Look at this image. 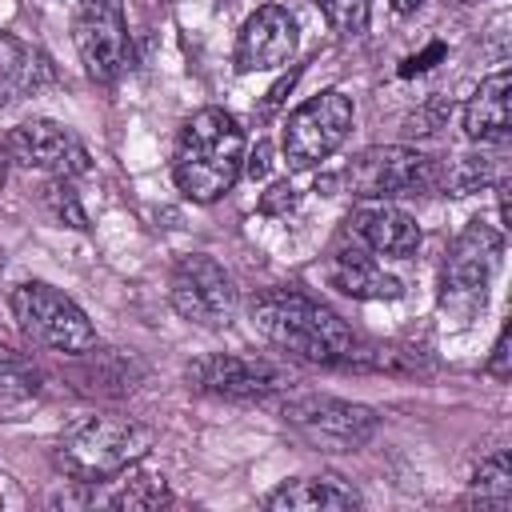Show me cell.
Listing matches in <instances>:
<instances>
[{
  "mask_svg": "<svg viewBox=\"0 0 512 512\" xmlns=\"http://www.w3.org/2000/svg\"><path fill=\"white\" fill-rule=\"evenodd\" d=\"M252 328L280 352L304 360V364H356L360 344L352 328L316 296L300 288H264L248 304Z\"/></svg>",
  "mask_w": 512,
  "mask_h": 512,
  "instance_id": "obj_1",
  "label": "cell"
},
{
  "mask_svg": "<svg viewBox=\"0 0 512 512\" xmlns=\"http://www.w3.org/2000/svg\"><path fill=\"white\" fill-rule=\"evenodd\" d=\"M244 172V128L224 108L192 112L172 148V180L192 204H216Z\"/></svg>",
  "mask_w": 512,
  "mask_h": 512,
  "instance_id": "obj_2",
  "label": "cell"
},
{
  "mask_svg": "<svg viewBox=\"0 0 512 512\" xmlns=\"http://www.w3.org/2000/svg\"><path fill=\"white\" fill-rule=\"evenodd\" d=\"M152 440H156V436H152L148 424H140V420H132V416L96 412V416L76 420V424L60 436L52 460H56V468H60L68 480H76V484H104V480H112L116 472L140 464V460L148 456Z\"/></svg>",
  "mask_w": 512,
  "mask_h": 512,
  "instance_id": "obj_3",
  "label": "cell"
},
{
  "mask_svg": "<svg viewBox=\"0 0 512 512\" xmlns=\"http://www.w3.org/2000/svg\"><path fill=\"white\" fill-rule=\"evenodd\" d=\"M504 256V232L480 216H472L452 240L440 268V308L456 320H472L488 304V288L496 280Z\"/></svg>",
  "mask_w": 512,
  "mask_h": 512,
  "instance_id": "obj_4",
  "label": "cell"
},
{
  "mask_svg": "<svg viewBox=\"0 0 512 512\" xmlns=\"http://www.w3.org/2000/svg\"><path fill=\"white\" fill-rule=\"evenodd\" d=\"M12 316L28 344L60 356H88L96 348V328L88 312L60 288L44 280H24L12 288Z\"/></svg>",
  "mask_w": 512,
  "mask_h": 512,
  "instance_id": "obj_5",
  "label": "cell"
},
{
  "mask_svg": "<svg viewBox=\"0 0 512 512\" xmlns=\"http://www.w3.org/2000/svg\"><path fill=\"white\" fill-rule=\"evenodd\" d=\"M444 168L436 156L408 144H376L352 156L344 168V188L360 200H400V196H432L444 188Z\"/></svg>",
  "mask_w": 512,
  "mask_h": 512,
  "instance_id": "obj_6",
  "label": "cell"
},
{
  "mask_svg": "<svg viewBox=\"0 0 512 512\" xmlns=\"http://www.w3.org/2000/svg\"><path fill=\"white\" fill-rule=\"evenodd\" d=\"M280 416L316 452H360L380 424V416L368 404L340 400L328 392H292V388L280 396Z\"/></svg>",
  "mask_w": 512,
  "mask_h": 512,
  "instance_id": "obj_7",
  "label": "cell"
},
{
  "mask_svg": "<svg viewBox=\"0 0 512 512\" xmlns=\"http://www.w3.org/2000/svg\"><path fill=\"white\" fill-rule=\"evenodd\" d=\"M352 116H356V108L340 88H324V92L308 96L300 108H292V116L284 120V136H280L288 168L308 172V168L324 164L348 140Z\"/></svg>",
  "mask_w": 512,
  "mask_h": 512,
  "instance_id": "obj_8",
  "label": "cell"
},
{
  "mask_svg": "<svg viewBox=\"0 0 512 512\" xmlns=\"http://www.w3.org/2000/svg\"><path fill=\"white\" fill-rule=\"evenodd\" d=\"M168 300L196 328H228L236 316V280L208 252H184L168 272Z\"/></svg>",
  "mask_w": 512,
  "mask_h": 512,
  "instance_id": "obj_9",
  "label": "cell"
},
{
  "mask_svg": "<svg viewBox=\"0 0 512 512\" xmlns=\"http://www.w3.org/2000/svg\"><path fill=\"white\" fill-rule=\"evenodd\" d=\"M188 384L204 396L220 400H272L284 396L296 380L288 368H280L268 356H244V352H208L184 368Z\"/></svg>",
  "mask_w": 512,
  "mask_h": 512,
  "instance_id": "obj_10",
  "label": "cell"
},
{
  "mask_svg": "<svg viewBox=\"0 0 512 512\" xmlns=\"http://www.w3.org/2000/svg\"><path fill=\"white\" fill-rule=\"evenodd\" d=\"M72 40L92 84H116L132 64L124 0H76Z\"/></svg>",
  "mask_w": 512,
  "mask_h": 512,
  "instance_id": "obj_11",
  "label": "cell"
},
{
  "mask_svg": "<svg viewBox=\"0 0 512 512\" xmlns=\"http://www.w3.org/2000/svg\"><path fill=\"white\" fill-rule=\"evenodd\" d=\"M4 152H8V160H16L20 168L44 172L48 180H76V176H84V172L92 168L84 140H80L72 128L56 124V120H44V116L16 124V128L4 136Z\"/></svg>",
  "mask_w": 512,
  "mask_h": 512,
  "instance_id": "obj_12",
  "label": "cell"
},
{
  "mask_svg": "<svg viewBox=\"0 0 512 512\" xmlns=\"http://www.w3.org/2000/svg\"><path fill=\"white\" fill-rule=\"evenodd\" d=\"M296 20L280 4H260L236 32V72H268L284 68L296 56Z\"/></svg>",
  "mask_w": 512,
  "mask_h": 512,
  "instance_id": "obj_13",
  "label": "cell"
},
{
  "mask_svg": "<svg viewBox=\"0 0 512 512\" xmlns=\"http://www.w3.org/2000/svg\"><path fill=\"white\" fill-rule=\"evenodd\" d=\"M348 232L372 252V256H412L420 248V224L404 208L388 200H368L352 208Z\"/></svg>",
  "mask_w": 512,
  "mask_h": 512,
  "instance_id": "obj_14",
  "label": "cell"
},
{
  "mask_svg": "<svg viewBox=\"0 0 512 512\" xmlns=\"http://www.w3.org/2000/svg\"><path fill=\"white\" fill-rule=\"evenodd\" d=\"M512 132V72L500 68L464 104V136L476 144H508Z\"/></svg>",
  "mask_w": 512,
  "mask_h": 512,
  "instance_id": "obj_15",
  "label": "cell"
},
{
  "mask_svg": "<svg viewBox=\"0 0 512 512\" xmlns=\"http://www.w3.org/2000/svg\"><path fill=\"white\" fill-rule=\"evenodd\" d=\"M328 284L352 300H400L404 280L392 276L364 248H336L328 260Z\"/></svg>",
  "mask_w": 512,
  "mask_h": 512,
  "instance_id": "obj_16",
  "label": "cell"
},
{
  "mask_svg": "<svg viewBox=\"0 0 512 512\" xmlns=\"http://www.w3.org/2000/svg\"><path fill=\"white\" fill-rule=\"evenodd\" d=\"M52 80V60L28 40L0 32V108H12L36 96Z\"/></svg>",
  "mask_w": 512,
  "mask_h": 512,
  "instance_id": "obj_17",
  "label": "cell"
},
{
  "mask_svg": "<svg viewBox=\"0 0 512 512\" xmlns=\"http://www.w3.org/2000/svg\"><path fill=\"white\" fill-rule=\"evenodd\" d=\"M264 508L272 512H352L360 508V496L340 476H296V480H284L276 492H268Z\"/></svg>",
  "mask_w": 512,
  "mask_h": 512,
  "instance_id": "obj_18",
  "label": "cell"
},
{
  "mask_svg": "<svg viewBox=\"0 0 512 512\" xmlns=\"http://www.w3.org/2000/svg\"><path fill=\"white\" fill-rule=\"evenodd\" d=\"M500 180H508L504 144H488V152L460 156L452 168H444V188H452L456 196H468V192L488 188V184H500Z\"/></svg>",
  "mask_w": 512,
  "mask_h": 512,
  "instance_id": "obj_19",
  "label": "cell"
},
{
  "mask_svg": "<svg viewBox=\"0 0 512 512\" xmlns=\"http://www.w3.org/2000/svg\"><path fill=\"white\" fill-rule=\"evenodd\" d=\"M104 484H112V492L100 496V504H108V508H160V504H172L168 484H164L160 476L140 472L136 464L124 468V472H116V476L104 480Z\"/></svg>",
  "mask_w": 512,
  "mask_h": 512,
  "instance_id": "obj_20",
  "label": "cell"
},
{
  "mask_svg": "<svg viewBox=\"0 0 512 512\" xmlns=\"http://www.w3.org/2000/svg\"><path fill=\"white\" fill-rule=\"evenodd\" d=\"M40 384H44L40 368H36L24 352L0 344V404H24V400H36V396H40Z\"/></svg>",
  "mask_w": 512,
  "mask_h": 512,
  "instance_id": "obj_21",
  "label": "cell"
},
{
  "mask_svg": "<svg viewBox=\"0 0 512 512\" xmlns=\"http://www.w3.org/2000/svg\"><path fill=\"white\" fill-rule=\"evenodd\" d=\"M472 488H476L480 504H508L512 500V460H508V448H500L488 460H480V468L472 476Z\"/></svg>",
  "mask_w": 512,
  "mask_h": 512,
  "instance_id": "obj_22",
  "label": "cell"
},
{
  "mask_svg": "<svg viewBox=\"0 0 512 512\" xmlns=\"http://www.w3.org/2000/svg\"><path fill=\"white\" fill-rule=\"evenodd\" d=\"M340 40H360L372 20V0H312Z\"/></svg>",
  "mask_w": 512,
  "mask_h": 512,
  "instance_id": "obj_23",
  "label": "cell"
},
{
  "mask_svg": "<svg viewBox=\"0 0 512 512\" xmlns=\"http://www.w3.org/2000/svg\"><path fill=\"white\" fill-rule=\"evenodd\" d=\"M44 208H48L60 224H68V228H88V212H84V204H80L72 180H48V184H44Z\"/></svg>",
  "mask_w": 512,
  "mask_h": 512,
  "instance_id": "obj_24",
  "label": "cell"
},
{
  "mask_svg": "<svg viewBox=\"0 0 512 512\" xmlns=\"http://www.w3.org/2000/svg\"><path fill=\"white\" fill-rule=\"evenodd\" d=\"M292 204H296V188H292L288 180L272 184V188L260 196V212H268V216H280V212H288Z\"/></svg>",
  "mask_w": 512,
  "mask_h": 512,
  "instance_id": "obj_25",
  "label": "cell"
},
{
  "mask_svg": "<svg viewBox=\"0 0 512 512\" xmlns=\"http://www.w3.org/2000/svg\"><path fill=\"white\" fill-rule=\"evenodd\" d=\"M508 336H512V332H508V324H504L500 336H496V344H492V356H488V364H484V372L496 376V380H508V356H512V352H508Z\"/></svg>",
  "mask_w": 512,
  "mask_h": 512,
  "instance_id": "obj_26",
  "label": "cell"
},
{
  "mask_svg": "<svg viewBox=\"0 0 512 512\" xmlns=\"http://www.w3.org/2000/svg\"><path fill=\"white\" fill-rule=\"evenodd\" d=\"M244 168H248V176H252V180L268 172V144H264V140H260V144L252 148V156L244 152Z\"/></svg>",
  "mask_w": 512,
  "mask_h": 512,
  "instance_id": "obj_27",
  "label": "cell"
},
{
  "mask_svg": "<svg viewBox=\"0 0 512 512\" xmlns=\"http://www.w3.org/2000/svg\"><path fill=\"white\" fill-rule=\"evenodd\" d=\"M436 56H444V44H432V48H428V56H412V60H404V68H400V76H412V72H424V68H428V60H436Z\"/></svg>",
  "mask_w": 512,
  "mask_h": 512,
  "instance_id": "obj_28",
  "label": "cell"
},
{
  "mask_svg": "<svg viewBox=\"0 0 512 512\" xmlns=\"http://www.w3.org/2000/svg\"><path fill=\"white\" fill-rule=\"evenodd\" d=\"M292 76H296V72H292ZM292 76H288V80H280V84H276V88L268 92V100H264V112H272V108H276V104L284 100V92L292 88Z\"/></svg>",
  "mask_w": 512,
  "mask_h": 512,
  "instance_id": "obj_29",
  "label": "cell"
},
{
  "mask_svg": "<svg viewBox=\"0 0 512 512\" xmlns=\"http://www.w3.org/2000/svg\"><path fill=\"white\" fill-rule=\"evenodd\" d=\"M388 4H392L396 16H416V12L424 8V0H388Z\"/></svg>",
  "mask_w": 512,
  "mask_h": 512,
  "instance_id": "obj_30",
  "label": "cell"
},
{
  "mask_svg": "<svg viewBox=\"0 0 512 512\" xmlns=\"http://www.w3.org/2000/svg\"><path fill=\"white\" fill-rule=\"evenodd\" d=\"M8 164H12V160H8V152H4V144H0V188H4V180H8Z\"/></svg>",
  "mask_w": 512,
  "mask_h": 512,
  "instance_id": "obj_31",
  "label": "cell"
},
{
  "mask_svg": "<svg viewBox=\"0 0 512 512\" xmlns=\"http://www.w3.org/2000/svg\"><path fill=\"white\" fill-rule=\"evenodd\" d=\"M216 4H220V8H232V4H236V0H216Z\"/></svg>",
  "mask_w": 512,
  "mask_h": 512,
  "instance_id": "obj_32",
  "label": "cell"
},
{
  "mask_svg": "<svg viewBox=\"0 0 512 512\" xmlns=\"http://www.w3.org/2000/svg\"><path fill=\"white\" fill-rule=\"evenodd\" d=\"M0 268H4V248H0Z\"/></svg>",
  "mask_w": 512,
  "mask_h": 512,
  "instance_id": "obj_33",
  "label": "cell"
},
{
  "mask_svg": "<svg viewBox=\"0 0 512 512\" xmlns=\"http://www.w3.org/2000/svg\"><path fill=\"white\" fill-rule=\"evenodd\" d=\"M460 4H476V0H460Z\"/></svg>",
  "mask_w": 512,
  "mask_h": 512,
  "instance_id": "obj_34",
  "label": "cell"
}]
</instances>
